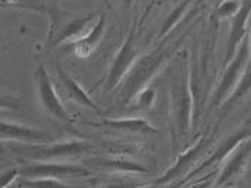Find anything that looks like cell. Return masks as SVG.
<instances>
[{
    "label": "cell",
    "instance_id": "ffe728a7",
    "mask_svg": "<svg viewBox=\"0 0 251 188\" xmlns=\"http://www.w3.org/2000/svg\"><path fill=\"white\" fill-rule=\"evenodd\" d=\"M22 187H40V188H57L68 187L61 178H53V177H34V178H26L22 184Z\"/></svg>",
    "mask_w": 251,
    "mask_h": 188
},
{
    "label": "cell",
    "instance_id": "52a82bcc",
    "mask_svg": "<svg viewBox=\"0 0 251 188\" xmlns=\"http://www.w3.org/2000/svg\"><path fill=\"white\" fill-rule=\"evenodd\" d=\"M20 174L26 178L34 177H53L64 180L67 177H87L90 175V170L85 167H79L75 164H68L63 161H47V160H33L20 168Z\"/></svg>",
    "mask_w": 251,
    "mask_h": 188
},
{
    "label": "cell",
    "instance_id": "ac0fdd59",
    "mask_svg": "<svg viewBox=\"0 0 251 188\" xmlns=\"http://www.w3.org/2000/svg\"><path fill=\"white\" fill-rule=\"evenodd\" d=\"M93 14H88V16H84V17H79V19H75L70 23H67L66 26L63 27L60 36L57 37L55 40V44H61L64 41H71L77 40L79 37H82L85 34V30H87V26L90 24V21L93 20Z\"/></svg>",
    "mask_w": 251,
    "mask_h": 188
},
{
    "label": "cell",
    "instance_id": "2e32d148",
    "mask_svg": "<svg viewBox=\"0 0 251 188\" xmlns=\"http://www.w3.org/2000/svg\"><path fill=\"white\" fill-rule=\"evenodd\" d=\"M251 92V65L247 67L246 72L243 74L241 80L237 84V86L233 89V92L227 96L225 102L220 105V116H219V121L225 119L226 116L237 106L240 104L241 99H244L247 95Z\"/></svg>",
    "mask_w": 251,
    "mask_h": 188
},
{
    "label": "cell",
    "instance_id": "9c48e42d",
    "mask_svg": "<svg viewBox=\"0 0 251 188\" xmlns=\"http://www.w3.org/2000/svg\"><path fill=\"white\" fill-rule=\"evenodd\" d=\"M22 142V143H33V145H47L55 142L54 136L50 133L34 129L26 125H19L9 121H1V142Z\"/></svg>",
    "mask_w": 251,
    "mask_h": 188
},
{
    "label": "cell",
    "instance_id": "6da1fadb",
    "mask_svg": "<svg viewBox=\"0 0 251 188\" xmlns=\"http://www.w3.org/2000/svg\"><path fill=\"white\" fill-rule=\"evenodd\" d=\"M183 37L177 39L173 45H159L152 53L141 57L133 68L126 75V78L122 82V89L119 94V99L124 104L132 102L133 98L141 92L144 88L148 86V82L155 77L160 67L169 60V57L175 53L176 47L180 44Z\"/></svg>",
    "mask_w": 251,
    "mask_h": 188
},
{
    "label": "cell",
    "instance_id": "8fae6325",
    "mask_svg": "<svg viewBox=\"0 0 251 188\" xmlns=\"http://www.w3.org/2000/svg\"><path fill=\"white\" fill-rule=\"evenodd\" d=\"M250 137H251V119L250 121L244 122V125H243V126H240L236 132H233L230 136H227L225 140L217 146V148H216L212 154H210V157L203 161V163L199 166V168H196V170L192 173V175L198 174V173H200L201 170H204V168L210 167L212 164L217 163V161L226 160V159H227V157H228V156H230V154L237 148V146H240L244 140H247V139H250Z\"/></svg>",
    "mask_w": 251,
    "mask_h": 188
},
{
    "label": "cell",
    "instance_id": "603a6c76",
    "mask_svg": "<svg viewBox=\"0 0 251 188\" xmlns=\"http://www.w3.org/2000/svg\"><path fill=\"white\" fill-rule=\"evenodd\" d=\"M20 174V170L17 168H12V170H6L1 173V183H0V187H9L10 183L14 181Z\"/></svg>",
    "mask_w": 251,
    "mask_h": 188
},
{
    "label": "cell",
    "instance_id": "d4e9b609",
    "mask_svg": "<svg viewBox=\"0 0 251 188\" xmlns=\"http://www.w3.org/2000/svg\"><path fill=\"white\" fill-rule=\"evenodd\" d=\"M249 39H250V47H251V17H250V21H249Z\"/></svg>",
    "mask_w": 251,
    "mask_h": 188
},
{
    "label": "cell",
    "instance_id": "8992f818",
    "mask_svg": "<svg viewBox=\"0 0 251 188\" xmlns=\"http://www.w3.org/2000/svg\"><path fill=\"white\" fill-rule=\"evenodd\" d=\"M34 84H36V91L39 95V101L46 113L55 118L57 121L70 123L73 122L71 115L68 113L66 106L60 101L58 95L54 89V85L44 64H39L34 69Z\"/></svg>",
    "mask_w": 251,
    "mask_h": 188
},
{
    "label": "cell",
    "instance_id": "9a60e30c",
    "mask_svg": "<svg viewBox=\"0 0 251 188\" xmlns=\"http://www.w3.org/2000/svg\"><path fill=\"white\" fill-rule=\"evenodd\" d=\"M104 126L128 132L132 134H155L158 133V127H155L151 122L144 118H121V119H104Z\"/></svg>",
    "mask_w": 251,
    "mask_h": 188
},
{
    "label": "cell",
    "instance_id": "7c38bea8",
    "mask_svg": "<svg viewBox=\"0 0 251 188\" xmlns=\"http://www.w3.org/2000/svg\"><path fill=\"white\" fill-rule=\"evenodd\" d=\"M251 157V137L244 140L237 148L226 159L225 167L219 175L216 186H225L230 180H234L243 175L247 170L249 161Z\"/></svg>",
    "mask_w": 251,
    "mask_h": 188
},
{
    "label": "cell",
    "instance_id": "3957f363",
    "mask_svg": "<svg viewBox=\"0 0 251 188\" xmlns=\"http://www.w3.org/2000/svg\"><path fill=\"white\" fill-rule=\"evenodd\" d=\"M251 58V47L249 34L244 37V40L241 41L240 47H238L237 53L234 54V57L228 61V64H226V69L223 72V77L220 84L217 85L212 99H210V107L220 106L227 96L233 92V89L237 86V84L241 80L243 74L247 69V64Z\"/></svg>",
    "mask_w": 251,
    "mask_h": 188
},
{
    "label": "cell",
    "instance_id": "7402d4cb",
    "mask_svg": "<svg viewBox=\"0 0 251 188\" xmlns=\"http://www.w3.org/2000/svg\"><path fill=\"white\" fill-rule=\"evenodd\" d=\"M240 6H241L240 0H223L217 7L216 16L219 19H231L236 16Z\"/></svg>",
    "mask_w": 251,
    "mask_h": 188
},
{
    "label": "cell",
    "instance_id": "44dd1931",
    "mask_svg": "<svg viewBox=\"0 0 251 188\" xmlns=\"http://www.w3.org/2000/svg\"><path fill=\"white\" fill-rule=\"evenodd\" d=\"M155 99H156V91L151 86H146L133 98V107L139 110H149L153 105Z\"/></svg>",
    "mask_w": 251,
    "mask_h": 188
},
{
    "label": "cell",
    "instance_id": "d6986e66",
    "mask_svg": "<svg viewBox=\"0 0 251 188\" xmlns=\"http://www.w3.org/2000/svg\"><path fill=\"white\" fill-rule=\"evenodd\" d=\"M190 1L192 0H185V1H182L180 4H177L175 9H173L171 14L166 17V20H165V23H163V26L160 28V31H159L158 34V39H163V37H166L171 31H173V28L176 27V24L182 20V17L185 16L186 10H187V7H189V4H190Z\"/></svg>",
    "mask_w": 251,
    "mask_h": 188
},
{
    "label": "cell",
    "instance_id": "30bf717a",
    "mask_svg": "<svg viewBox=\"0 0 251 188\" xmlns=\"http://www.w3.org/2000/svg\"><path fill=\"white\" fill-rule=\"evenodd\" d=\"M251 17V0H243L238 12L234 17H231V27L227 39V48H226L225 65L228 64V61L237 53L238 47L244 37L247 36V26Z\"/></svg>",
    "mask_w": 251,
    "mask_h": 188
},
{
    "label": "cell",
    "instance_id": "e0dca14e",
    "mask_svg": "<svg viewBox=\"0 0 251 188\" xmlns=\"http://www.w3.org/2000/svg\"><path fill=\"white\" fill-rule=\"evenodd\" d=\"M90 166L104 168V170H114V171H124V173H148L149 170L141 163H136L128 159L119 157H109V159H91L87 161Z\"/></svg>",
    "mask_w": 251,
    "mask_h": 188
},
{
    "label": "cell",
    "instance_id": "277c9868",
    "mask_svg": "<svg viewBox=\"0 0 251 188\" xmlns=\"http://www.w3.org/2000/svg\"><path fill=\"white\" fill-rule=\"evenodd\" d=\"M135 34H136V24L131 27L126 39L119 47V50L117 51L111 65H109L108 74H106L104 94H111L115 88H118L124 82V80L126 78V75L129 74L133 65L136 64V61L139 60V50L135 45Z\"/></svg>",
    "mask_w": 251,
    "mask_h": 188
},
{
    "label": "cell",
    "instance_id": "5b68a950",
    "mask_svg": "<svg viewBox=\"0 0 251 188\" xmlns=\"http://www.w3.org/2000/svg\"><path fill=\"white\" fill-rule=\"evenodd\" d=\"M94 150V146L84 140H68L61 143H47L37 145L34 147L16 148L14 151L19 154H25L31 160L63 161L67 159H75L78 156L88 154Z\"/></svg>",
    "mask_w": 251,
    "mask_h": 188
},
{
    "label": "cell",
    "instance_id": "5bb4252c",
    "mask_svg": "<svg viewBox=\"0 0 251 188\" xmlns=\"http://www.w3.org/2000/svg\"><path fill=\"white\" fill-rule=\"evenodd\" d=\"M55 71H57V77H58V80L61 82L63 89L66 91L67 96L73 102L78 104L81 106L90 107V109H93V110L98 112V113L101 112V107L94 102V99H91V96L87 94V91L79 85L78 82L74 80L64 68L61 67L60 61L55 63Z\"/></svg>",
    "mask_w": 251,
    "mask_h": 188
},
{
    "label": "cell",
    "instance_id": "7a4b0ae2",
    "mask_svg": "<svg viewBox=\"0 0 251 188\" xmlns=\"http://www.w3.org/2000/svg\"><path fill=\"white\" fill-rule=\"evenodd\" d=\"M193 75L192 67L187 65L182 69L179 81L171 86V110L176 137L185 139L190 132L193 121Z\"/></svg>",
    "mask_w": 251,
    "mask_h": 188
},
{
    "label": "cell",
    "instance_id": "ba28073f",
    "mask_svg": "<svg viewBox=\"0 0 251 188\" xmlns=\"http://www.w3.org/2000/svg\"><path fill=\"white\" fill-rule=\"evenodd\" d=\"M210 140H212V139L209 137V132L201 134L198 142H196L193 146H190V147L187 148L185 153H182V154L177 157L176 163H175L172 167H171L165 174L162 175L160 178L156 180L155 184H156V186H168L169 183H172L175 180L183 177V175L193 167V164H195L196 160L200 157V154L204 151V148L207 147V145L210 143Z\"/></svg>",
    "mask_w": 251,
    "mask_h": 188
},
{
    "label": "cell",
    "instance_id": "4fadbf2b",
    "mask_svg": "<svg viewBox=\"0 0 251 188\" xmlns=\"http://www.w3.org/2000/svg\"><path fill=\"white\" fill-rule=\"evenodd\" d=\"M105 14L102 13V12H100V17H98L95 26L90 31H87L82 37L68 42V48L75 54L77 57H79V58L88 57L98 47L100 41L102 40V37L105 34Z\"/></svg>",
    "mask_w": 251,
    "mask_h": 188
},
{
    "label": "cell",
    "instance_id": "cb8c5ba5",
    "mask_svg": "<svg viewBox=\"0 0 251 188\" xmlns=\"http://www.w3.org/2000/svg\"><path fill=\"white\" fill-rule=\"evenodd\" d=\"M156 3H158V0H151V1H149V4L146 6L145 12H144L142 17H141V23H144V21H145V19L148 17V14L151 13V10H152V9L155 7V4H156Z\"/></svg>",
    "mask_w": 251,
    "mask_h": 188
}]
</instances>
